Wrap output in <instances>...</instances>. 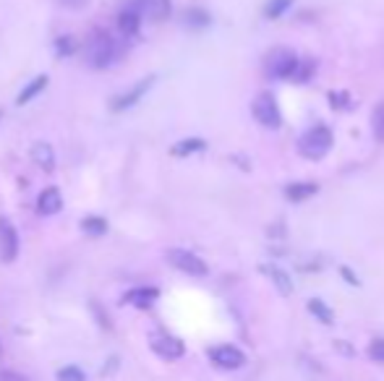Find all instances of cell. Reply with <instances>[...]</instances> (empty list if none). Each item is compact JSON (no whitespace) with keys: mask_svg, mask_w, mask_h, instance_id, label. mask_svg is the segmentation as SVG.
I'll return each instance as SVG.
<instances>
[{"mask_svg":"<svg viewBox=\"0 0 384 381\" xmlns=\"http://www.w3.org/2000/svg\"><path fill=\"white\" fill-rule=\"evenodd\" d=\"M327 100H329V105H332V110H348L351 108V94L348 92H329Z\"/></svg>","mask_w":384,"mask_h":381,"instance_id":"cell-26","label":"cell"},{"mask_svg":"<svg viewBox=\"0 0 384 381\" xmlns=\"http://www.w3.org/2000/svg\"><path fill=\"white\" fill-rule=\"evenodd\" d=\"M251 115L256 120L259 125H264V128H272L277 131L282 125V115H280V108H277V100H274V94L264 92L259 94L256 100L251 102Z\"/></svg>","mask_w":384,"mask_h":381,"instance_id":"cell-4","label":"cell"},{"mask_svg":"<svg viewBox=\"0 0 384 381\" xmlns=\"http://www.w3.org/2000/svg\"><path fill=\"white\" fill-rule=\"evenodd\" d=\"M73 50H76V42H73V37H58L55 39V55L58 58H68V55H73Z\"/></svg>","mask_w":384,"mask_h":381,"instance_id":"cell-25","label":"cell"},{"mask_svg":"<svg viewBox=\"0 0 384 381\" xmlns=\"http://www.w3.org/2000/svg\"><path fill=\"white\" fill-rule=\"evenodd\" d=\"M58 3L66 8H73V11H81V8L89 6V0H58Z\"/></svg>","mask_w":384,"mask_h":381,"instance_id":"cell-29","label":"cell"},{"mask_svg":"<svg viewBox=\"0 0 384 381\" xmlns=\"http://www.w3.org/2000/svg\"><path fill=\"white\" fill-rule=\"evenodd\" d=\"M368 355L374 360H379V363H384V340H374L371 348H368Z\"/></svg>","mask_w":384,"mask_h":381,"instance_id":"cell-28","label":"cell"},{"mask_svg":"<svg viewBox=\"0 0 384 381\" xmlns=\"http://www.w3.org/2000/svg\"><path fill=\"white\" fill-rule=\"evenodd\" d=\"M157 298H160V290L157 288H133L128 290L123 296V303L133 306V308H141V311H147V308H152V306L157 303Z\"/></svg>","mask_w":384,"mask_h":381,"instance_id":"cell-12","label":"cell"},{"mask_svg":"<svg viewBox=\"0 0 384 381\" xmlns=\"http://www.w3.org/2000/svg\"><path fill=\"white\" fill-rule=\"evenodd\" d=\"M332 144H335V136L327 125H313L298 139V155L306 160H321V157H327Z\"/></svg>","mask_w":384,"mask_h":381,"instance_id":"cell-2","label":"cell"},{"mask_svg":"<svg viewBox=\"0 0 384 381\" xmlns=\"http://www.w3.org/2000/svg\"><path fill=\"white\" fill-rule=\"evenodd\" d=\"M139 8L141 19H152V21H165L172 14L170 0H133Z\"/></svg>","mask_w":384,"mask_h":381,"instance_id":"cell-11","label":"cell"},{"mask_svg":"<svg viewBox=\"0 0 384 381\" xmlns=\"http://www.w3.org/2000/svg\"><path fill=\"white\" fill-rule=\"evenodd\" d=\"M313 194H316V183H290V186H285V199L293 204L306 202Z\"/></svg>","mask_w":384,"mask_h":381,"instance_id":"cell-17","label":"cell"},{"mask_svg":"<svg viewBox=\"0 0 384 381\" xmlns=\"http://www.w3.org/2000/svg\"><path fill=\"white\" fill-rule=\"evenodd\" d=\"M290 6H293V0H269L264 6V16L266 19H280Z\"/></svg>","mask_w":384,"mask_h":381,"instance_id":"cell-24","label":"cell"},{"mask_svg":"<svg viewBox=\"0 0 384 381\" xmlns=\"http://www.w3.org/2000/svg\"><path fill=\"white\" fill-rule=\"evenodd\" d=\"M209 360L217 368H225V371H238L246 363V355L243 350H238L235 345H217L209 350Z\"/></svg>","mask_w":384,"mask_h":381,"instance_id":"cell-8","label":"cell"},{"mask_svg":"<svg viewBox=\"0 0 384 381\" xmlns=\"http://www.w3.org/2000/svg\"><path fill=\"white\" fill-rule=\"evenodd\" d=\"M313 73H316V61H311V58H298V66H296V73H293V81L296 84H308L313 78Z\"/></svg>","mask_w":384,"mask_h":381,"instance_id":"cell-21","label":"cell"},{"mask_svg":"<svg viewBox=\"0 0 384 381\" xmlns=\"http://www.w3.org/2000/svg\"><path fill=\"white\" fill-rule=\"evenodd\" d=\"M183 24L191 26V29H204V26L212 24V16L204 8H188L186 14H183Z\"/></svg>","mask_w":384,"mask_h":381,"instance_id":"cell-20","label":"cell"},{"mask_svg":"<svg viewBox=\"0 0 384 381\" xmlns=\"http://www.w3.org/2000/svg\"><path fill=\"white\" fill-rule=\"evenodd\" d=\"M152 84H155V76L141 78L139 84H133L131 89H125L123 94H118L115 100L110 102V110H113V113H125V110H131L133 105H139V102L144 100V94L152 89Z\"/></svg>","mask_w":384,"mask_h":381,"instance_id":"cell-7","label":"cell"},{"mask_svg":"<svg viewBox=\"0 0 384 381\" xmlns=\"http://www.w3.org/2000/svg\"><path fill=\"white\" fill-rule=\"evenodd\" d=\"M61 209H63V196L55 186L45 188V191L37 196V212L42 217H53V214H58Z\"/></svg>","mask_w":384,"mask_h":381,"instance_id":"cell-13","label":"cell"},{"mask_svg":"<svg viewBox=\"0 0 384 381\" xmlns=\"http://www.w3.org/2000/svg\"><path fill=\"white\" fill-rule=\"evenodd\" d=\"M31 162L37 165L39 170L53 172L55 170V149L47 141H34L31 147Z\"/></svg>","mask_w":384,"mask_h":381,"instance_id":"cell-14","label":"cell"},{"mask_svg":"<svg viewBox=\"0 0 384 381\" xmlns=\"http://www.w3.org/2000/svg\"><path fill=\"white\" fill-rule=\"evenodd\" d=\"M259 269H261V274H266V277L274 282V288H277L280 296H290V293H293V280L285 274V269H280V266H274V264H261Z\"/></svg>","mask_w":384,"mask_h":381,"instance_id":"cell-16","label":"cell"},{"mask_svg":"<svg viewBox=\"0 0 384 381\" xmlns=\"http://www.w3.org/2000/svg\"><path fill=\"white\" fill-rule=\"evenodd\" d=\"M108 219L100 217V214H89V217L81 219V230L86 235H92V238H102V235H108Z\"/></svg>","mask_w":384,"mask_h":381,"instance_id":"cell-18","label":"cell"},{"mask_svg":"<svg viewBox=\"0 0 384 381\" xmlns=\"http://www.w3.org/2000/svg\"><path fill=\"white\" fill-rule=\"evenodd\" d=\"M118 29H120V34H123L125 39H133L139 34L141 14H139V8H136V3H128V6L120 8V14H118Z\"/></svg>","mask_w":384,"mask_h":381,"instance_id":"cell-10","label":"cell"},{"mask_svg":"<svg viewBox=\"0 0 384 381\" xmlns=\"http://www.w3.org/2000/svg\"><path fill=\"white\" fill-rule=\"evenodd\" d=\"M19 256V233L8 217H0V259L11 264Z\"/></svg>","mask_w":384,"mask_h":381,"instance_id":"cell-9","label":"cell"},{"mask_svg":"<svg viewBox=\"0 0 384 381\" xmlns=\"http://www.w3.org/2000/svg\"><path fill=\"white\" fill-rule=\"evenodd\" d=\"M149 348L165 360H178L186 353V345L180 343L178 337L167 335V332H155V335L149 337Z\"/></svg>","mask_w":384,"mask_h":381,"instance_id":"cell-6","label":"cell"},{"mask_svg":"<svg viewBox=\"0 0 384 381\" xmlns=\"http://www.w3.org/2000/svg\"><path fill=\"white\" fill-rule=\"evenodd\" d=\"M308 311H311L321 324H327V327L329 324H335V313H332V308H329L324 301H319V298H311V301H308Z\"/></svg>","mask_w":384,"mask_h":381,"instance_id":"cell-22","label":"cell"},{"mask_svg":"<svg viewBox=\"0 0 384 381\" xmlns=\"http://www.w3.org/2000/svg\"><path fill=\"white\" fill-rule=\"evenodd\" d=\"M371 131H374V139L384 144V102L376 105L374 115H371Z\"/></svg>","mask_w":384,"mask_h":381,"instance_id":"cell-23","label":"cell"},{"mask_svg":"<svg viewBox=\"0 0 384 381\" xmlns=\"http://www.w3.org/2000/svg\"><path fill=\"white\" fill-rule=\"evenodd\" d=\"M167 261H170L178 272L191 274V277H207V272H209L207 261L199 259L196 254H191L188 249H170L167 251Z\"/></svg>","mask_w":384,"mask_h":381,"instance_id":"cell-5","label":"cell"},{"mask_svg":"<svg viewBox=\"0 0 384 381\" xmlns=\"http://www.w3.org/2000/svg\"><path fill=\"white\" fill-rule=\"evenodd\" d=\"M120 55V47H118V39L105 29H94L89 37H86L84 45V61L89 68L94 71H105L110 68L113 63L118 61Z\"/></svg>","mask_w":384,"mask_h":381,"instance_id":"cell-1","label":"cell"},{"mask_svg":"<svg viewBox=\"0 0 384 381\" xmlns=\"http://www.w3.org/2000/svg\"><path fill=\"white\" fill-rule=\"evenodd\" d=\"M340 274H343V277H345V280H348V282H351V285H356V288H358V285H360L358 277H356V274H353L351 269H348V266H343V269H340Z\"/></svg>","mask_w":384,"mask_h":381,"instance_id":"cell-30","label":"cell"},{"mask_svg":"<svg viewBox=\"0 0 384 381\" xmlns=\"http://www.w3.org/2000/svg\"><path fill=\"white\" fill-rule=\"evenodd\" d=\"M298 66V55L290 47H274L264 58V76L272 81H282V78H293Z\"/></svg>","mask_w":384,"mask_h":381,"instance_id":"cell-3","label":"cell"},{"mask_svg":"<svg viewBox=\"0 0 384 381\" xmlns=\"http://www.w3.org/2000/svg\"><path fill=\"white\" fill-rule=\"evenodd\" d=\"M58 381H86V376H84V371H81V368L66 366V368H61V371H58Z\"/></svg>","mask_w":384,"mask_h":381,"instance_id":"cell-27","label":"cell"},{"mask_svg":"<svg viewBox=\"0 0 384 381\" xmlns=\"http://www.w3.org/2000/svg\"><path fill=\"white\" fill-rule=\"evenodd\" d=\"M207 149V141L204 139H183V141H178L175 147L170 149V155L172 157H188V155H196V152H204Z\"/></svg>","mask_w":384,"mask_h":381,"instance_id":"cell-19","label":"cell"},{"mask_svg":"<svg viewBox=\"0 0 384 381\" xmlns=\"http://www.w3.org/2000/svg\"><path fill=\"white\" fill-rule=\"evenodd\" d=\"M47 84H50V76H47V73H39V76H34L29 84L19 92V97H16V105H21V108H24V105H29L34 97H39V94L45 92Z\"/></svg>","mask_w":384,"mask_h":381,"instance_id":"cell-15","label":"cell"}]
</instances>
